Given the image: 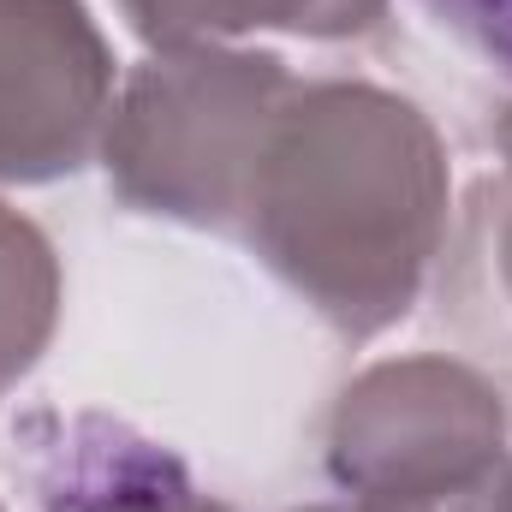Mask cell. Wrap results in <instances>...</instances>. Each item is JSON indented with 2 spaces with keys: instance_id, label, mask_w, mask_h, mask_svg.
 Returning a JSON list of instances; mask_svg holds the SVG:
<instances>
[{
  "instance_id": "cell-1",
  "label": "cell",
  "mask_w": 512,
  "mask_h": 512,
  "mask_svg": "<svg viewBox=\"0 0 512 512\" xmlns=\"http://www.w3.org/2000/svg\"><path fill=\"white\" fill-rule=\"evenodd\" d=\"M453 167L435 120L382 84H292L239 215L262 268L334 334L376 340L411 316L447 239Z\"/></svg>"
},
{
  "instance_id": "cell-2",
  "label": "cell",
  "mask_w": 512,
  "mask_h": 512,
  "mask_svg": "<svg viewBox=\"0 0 512 512\" xmlns=\"http://www.w3.org/2000/svg\"><path fill=\"white\" fill-rule=\"evenodd\" d=\"M292 84V66L268 48L149 54L114 96L102 131L114 197L137 215L239 233L262 137Z\"/></svg>"
},
{
  "instance_id": "cell-3",
  "label": "cell",
  "mask_w": 512,
  "mask_h": 512,
  "mask_svg": "<svg viewBox=\"0 0 512 512\" xmlns=\"http://www.w3.org/2000/svg\"><path fill=\"white\" fill-rule=\"evenodd\" d=\"M507 465V405L459 358H382L340 387L328 417V477L352 501L417 507L489 483Z\"/></svg>"
},
{
  "instance_id": "cell-4",
  "label": "cell",
  "mask_w": 512,
  "mask_h": 512,
  "mask_svg": "<svg viewBox=\"0 0 512 512\" xmlns=\"http://www.w3.org/2000/svg\"><path fill=\"white\" fill-rule=\"evenodd\" d=\"M114 48L84 0H0V185H54L102 155Z\"/></svg>"
},
{
  "instance_id": "cell-5",
  "label": "cell",
  "mask_w": 512,
  "mask_h": 512,
  "mask_svg": "<svg viewBox=\"0 0 512 512\" xmlns=\"http://www.w3.org/2000/svg\"><path fill=\"white\" fill-rule=\"evenodd\" d=\"M24 459L42 512H233L227 501L203 495L167 447L96 411L30 417Z\"/></svg>"
},
{
  "instance_id": "cell-6",
  "label": "cell",
  "mask_w": 512,
  "mask_h": 512,
  "mask_svg": "<svg viewBox=\"0 0 512 512\" xmlns=\"http://www.w3.org/2000/svg\"><path fill=\"white\" fill-rule=\"evenodd\" d=\"M149 54L173 48H227L251 30H286L310 42L370 36L387 18V0H120Z\"/></svg>"
},
{
  "instance_id": "cell-7",
  "label": "cell",
  "mask_w": 512,
  "mask_h": 512,
  "mask_svg": "<svg viewBox=\"0 0 512 512\" xmlns=\"http://www.w3.org/2000/svg\"><path fill=\"white\" fill-rule=\"evenodd\" d=\"M60 256L54 239L0 203V399L24 382L60 328Z\"/></svg>"
},
{
  "instance_id": "cell-8",
  "label": "cell",
  "mask_w": 512,
  "mask_h": 512,
  "mask_svg": "<svg viewBox=\"0 0 512 512\" xmlns=\"http://www.w3.org/2000/svg\"><path fill=\"white\" fill-rule=\"evenodd\" d=\"M441 30H453L471 54L512 78V0H423Z\"/></svg>"
},
{
  "instance_id": "cell-9",
  "label": "cell",
  "mask_w": 512,
  "mask_h": 512,
  "mask_svg": "<svg viewBox=\"0 0 512 512\" xmlns=\"http://www.w3.org/2000/svg\"><path fill=\"white\" fill-rule=\"evenodd\" d=\"M495 512H512V459L495 471Z\"/></svg>"
},
{
  "instance_id": "cell-10",
  "label": "cell",
  "mask_w": 512,
  "mask_h": 512,
  "mask_svg": "<svg viewBox=\"0 0 512 512\" xmlns=\"http://www.w3.org/2000/svg\"><path fill=\"white\" fill-rule=\"evenodd\" d=\"M495 143H501V161H507V179H512V108L501 114V126H495Z\"/></svg>"
},
{
  "instance_id": "cell-11",
  "label": "cell",
  "mask_w": 512,
  "mask_h": 512,
  "mask_svg": "<svg viewBox=\"0 0 512 512\" xmlns=\"http://www.w3.org/2000/svg\"><path fill=\"white\" fill-rule=\"evenodd\" d=\"M501 274H507V292H512V227H507V239H501Z\"/></svg>"
},
{
  "instance_id": "cell-12",
  "label": "cell",
  "mask_w": 512,
  "mask_h": 512,
  "mask_svg": "<svg viewBox=\"0 0 512 512\" xmlns=\"http://www.w3.org/2000/svg\"><path fill=\"white\" fill-rule=\"evenodd\" d=\"M304 512H358V507H352V501H346V507H304Z\"/></svg>"
},
{
  "instance_id": "cell-13",
  "label": "cell",
  "mask_w": 512,
  "mask_h": 512,
  "mask_svg": "<svg viewBox=\"0 0 512 512\" xmlns=\"http://www.w3.org/2000/svg\"><path fill=\"white\" fill-rule=\"evenodd\" d=\"M0 512H6V507H0Z\"/></svg>"
}]
</instances>
